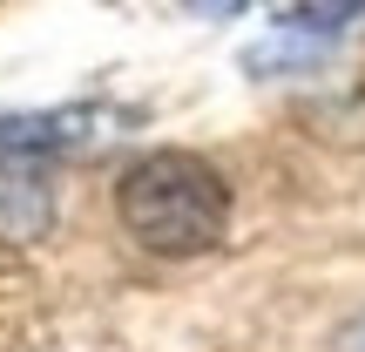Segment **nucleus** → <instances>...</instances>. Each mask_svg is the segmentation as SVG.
<instances>
[{
    "label": "nucleus",
    "instance_id": "nucleus-6",
    "mask_svg": "<svg viewBox=\"0 0 365 352\" xmlns=\"http://www.w3.org/2000/svg\"><path fill=\"white\" fill-rule=\"evenodd\" d=\"M339 352H365V318H359V326H352V332L339 339Z\"/></svg>",
    "mask_w": 365,
    "mask_h": 352
},
{
    "label": "nucleus",
    "instance_id": "nucleus-2",
    "mask_svg": "<svg viewBox=\"0 0 365 352\" xmlns=\"http://www.w3.org/2000/svg\"><path fill=\"white\" fill-rule=\"evenodd\" d=\"M54 231V183L41 156L0 149V244H34Z\"/></svg>",
    "mask_w": 365,
    "mask_h": 352
},
{
    "label": "nucleus",
    "instance_id": "nucleus-4",
    "mask_svg": "<svg viewBox=\"0 0 365 352\" xmlns=\"http://www.w3.org/2000/svg\"><path fill=\"white\" fill-rule=\"evenodd\" d=\"M352 21H365V0H298V7L284 14V34L325 41V34H345Z\"/></svg>",
    "mask_w": 365,
    "mask_h": 352
},
{
    "label": "nucleus",
    "instance_id": "nucleus-5",
    "mask_svg": "<svg viewBox=\"0 0 365 352\" xmlns=\"http://www.w3.org/2000/svg\"><path fill=\"white\" fill-rule=\"evenodd\" d=\"M190 7H196V14H244L250 0H190Z\"/></svg>",
    "mask_w": 365,
    "mask_h": 352
},
{
    "label": "nucleus",
    "instance_id": "nucleus-1",
    "mask_svg": "<svg viewBox=\"0 0 365 352\" xmlns=\"http://www.w3.org/2000/svg\"><path fill=\"white\" fill-rule=\"evenodd\" d=\"M122 231L156 258H203L230 231V183L210 170L196 149H149L122 170L115 190Z\"/></svg>",
    "mask_w": 365,
    "mask_h": 352
},
{
    "label": "nucleus",
    "instance_id": "nucleus-3",
    "mask_svg": "<svg viewBox=\"0 0 365 352\" xmlns=\"http://www.w3.org/2000/svg\"><path fill=\"white\" fill-rule=\"evenodd\" d=\"M102 136V109H34V116H0V149L7 156H54Z\"/></svg>",
    "mask_w": 365,
    "mask_h": 352
}]
</instances>
